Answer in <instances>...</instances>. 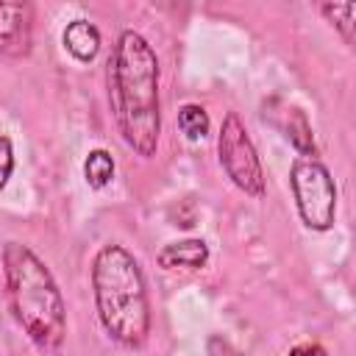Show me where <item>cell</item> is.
<instances>
[{"mask_svg": "<svg viewBox=\"0 0 356 356\" xmlns=\"http://www.w3.org/2000/svg\"><path fill=\"white\" fill-rule=\"evenodd\" d=\"M286 356H328V353H325V348L317 345V342H300V345H295Z\"/></svg>", "mask_w": 356, "mask_h": 356, "instance_id": "14", "label": "cell"}, {"mask_svg": "<svg viewBox=\"0 0 356 356\" xmlns=\"http://www.w3.org/2000/svg\"><path fill=\"white\" fill-rule=\"evenodd\" d=\"M106 81L120 139L139 159H153L161 139V67L153 44L139 31L117 33Z\"/></svg>", "mask_w": 356, "mask_h": 356, "instance_id": "1", "label": "cell"}, {"mask_svg": "<svg viewBox=\"0 0 356 356\" xmlns=\"http://www.w3.org/2000/svg\"><path fill=\"white\" fill-rule=\"evenodd\" d=\"M281 117H284L281 131H284L286 142L298 150V156L317 159V142H314V131H312V122H309L306 111L300 106H284Z\"/></svg>", "mask_w": 356, "mask_h": 356, "instance_id": "9", "label": "cell"}, {"mask_svg": "<svg viewBox=\"0 0 356 356\" xmlns=\"http://www.w3.org/2000/svg\"><path fill=\"white\" fill-rule=\"evenodd\" d=\"M6 303L17 328L39 353H56L67 339V303L50 267L17 239L0 250Z\"/></svg>", "mask_w": 356, "mask_h": 356, "instance_id": "2", "label": "cell"}, {"mask_svg": "<svg viewBox=\"0 0 356 356\" xmlns=\"http://www.w3.org/2000/svg\"><path fill=\"white\" fill-rule=\"evenodd\" d=\"M317 11L323 19L342 36L348 47H353V33H356V3H320Z\"/></svg>", "mask_w": 356, "mask_h": 356, "instance_id": "11", "label": "cell"}, {"mask_svg": "<svg viewBox=\"0 0 356 356\" xmlns=\"http://www.w3.org/2000/svg\"><path fill=\"white\" fill-rule=\"evenodd\" d=\"M14 167H17V156H14V142L0 134V192L6 189V184L11 181L14 175Z\"/></svg>", "mask_w": 356, "mask_h": 356, "instance_id": "13", "label": "cell"}, {"mask_svg": "<svg viewBox=\"0 0 356 356\" xmlns=\"http://www.w3.org/2000/svg\"><path fill=\"white\" fill-rule=\"evenodd\" d=\"M114 172H117V164H114V156L106 147H92L86 153V159H83V181L92 189H106L114 181Z\"/></svg>", "mask_w": 356, "mask_h": 356, "instance_id": "10", "label": "cell"}, {"mask_svg": "<svg viewBox=\"0 0 356 356\" xmlns=\"http://www.w3.org/2000/svg\"><path fill=\"white\" fill-rule=\"evenodd\" d=\"M89 284L103 334L120 348H142L150 337L153 314L139 259L128 248L106 242L92 256Z\"/></svg>", "mask_w": 356, "mask_h": 356, "instance_id": "3", "label": "cell"}, {"mask_svg": "<svg viewBox=\"0 0 356 356\" xmlns=\"http://www.w3.org/2000/svg\"><path fill=\"white\" fill-rule=\"evenodd\" d=\"M61 44H64V50H67L78 64H92V61L97 58V53H100L103 39H100V31H97L95 22H89V19H83V17H75V19H70V22L64 25V31H61Z\"/></svg>", "mask_w": 356, "mask_h": 356, "instance_id": "8", "label": "cell"}, {"mask_svg": "<svg viewBox=\"0 0 356 356\" xmlns=\"http://www.w3.org/2000/svg\"><path fill=\"white\" fill-rule=\"evenodd\" d=\"M217 159L222 172L228 175V181L245 192L248 197H264L267 192V178H264V167L259 159V150L245 128V122L239 120L236 111H228L220 122L217 131Z\"/></svg>", "mask_w": 356, "mask_h": 356, "instance_id": "5", "label": "cell"}, {"mask_svg": "<svg viewBox=\"0 0 356 356\" xmlns=\"http://www.w3.org/2000/svg\"><path fill=\"white\" fill-rule=\"evenodd\" d=\"M289 189L300 222L309 231L325 234L337 220V184L320 159L295 156L289 164Z\"/></svg>", "mask_w": 356, "mask_h": 356, "instance_id": "4", "label": "cell"}, {"mask_svg": "<svg viewBox=\"0 0 356 356\" xmlns=\"http://www.w3.org/2000/svg\"><path fill=\"white\" fill-rule=\"evenodd\" d=\"M33 50V6L0 0V56L28 58Z\"/></svg>", "mask_w": 356, "mask_h": 356, "instance_id": "6", "label": "cell"}, {"mask_svg": "<svg viewBox=\"0 0 356 356\" xmlns=\"http://www.w3.org/2000/svg\"><path fill=\"white\" fill-rule=\"evenodd\" d=\"M178 128L189 142H200L211 131V117L200 103H184L178 108Z\"/></svg>", "mask_w": 356, "mask_h": 356, "instance_id": "12", "label": "cell"}, {"mask_svg": "<svg viewBox=\"0 0 356 356\" xmlns=\"http://www.w3.org/2000/svg\"><path fill=\"white\" fill-rule=\"evenodd\" d=\"M211 259V250L206 245V239L200 236H186V239H175L161 245V250L156 253V264L161 270H203Z\"/></svg>", "mask_w": 356, "mask_h": 356, "instance_id": "7", "label": "cell"}]
</instances>
